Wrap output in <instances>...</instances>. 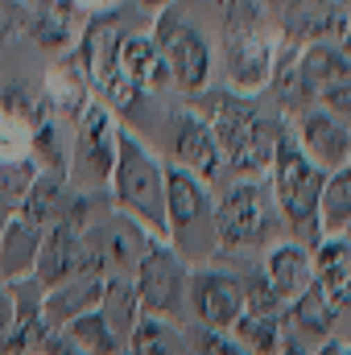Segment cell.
Returning <instances> with one entry per match:
<instances>
[{
	"label": "cell",
	"mask_w": 351,
	"mask_h": 355,
	"mask_svg": "<svg viewBox=\"0 0 351 355\" xmlns=\"http://www.w3.org/2000/svg\"><path fill=\"white\" fill-rule=\"evenodd\" d=\"M203 107H207V124L223 149V166H232L240 178H257L261 170L273 166V149L285 132L281 120L264 116L261 107L240 95V91H211L203 95Z\"/></svg>",
	"instance_id": "cell-1"
},
{
	"label": "cell",
	"mask_w": 351,
	"mask_h": 355,
	"mask_svg": "<svg viewBox=\"0 0 351 355\" xmlns=\"http://www.w3.org/2000/svg\"><path fill=\"white\" fill-rule=\"evenodd\" d=\"M112 202L120 215H128L137 227H145L153 240H166V166L153 157V149L120 128L116 162H112Z\"/></svg>",
	"instance_id": "cell-2"
},
{
	"label": "cell",
	"mask_w": 351,
	"mask_h": 355,
	"mask_svg": "<svg viewBox=\"0 0 351 355\" xmlns=\"http://www.w3.org/2000/svg\"><path fill=\"white\" fill-rule=\"evenodd\" d=\"M323 182L327 174L302 153V145L293 141V132L285 128L277 149H273V166H268V190L273 202L281 211V223L298 236V244H318V198H323Z\"/></svg>",
	"instance_id": "cell-3"
},
{
	"label": "cell",
	"mask_w": 351,
	"mask_h": 355,
	"mask_svg": "<svg viewBox=\"0 0 351 355\" xmlns=\"http://www.w3.org/2000/svg\"><path fill=\"white\" fill-rule=\"evenodd\" d=\"M166 244L186 265H211L219 257L211 186L178 166H166Z\"/></svg>",
	"instance_id": "cell-4"
},
{
	"label": "cell",
	"mask_w": 351,
	"mask_h": 355,
	"mask_svg": "<svg viewBox=\"0 0 351 355\" xmlns=\"http://www.w3.org/2000/svg\"><path fill=\"white\" fill-rule=\"evenodd\" d=\"M281 211L273 202L268 182L257 178H240L223 190V198L215 202V240H219V257H236V252H261L268 244H277L281 236Z\"/></svg>",
	"instance_id": "cell-5"
},
{
	"label": "cell",
	"mask_w": 351,
	"mask_h": 355,
	"mask_svg": "<svg viewBox=\"0 0 351 355\" xmlns=\"http://www.w3.org/2000/svg\"><path fill=\"white\" fill-rule=\"evenodd\" d=\"M186 285H190V265L166 240H153L145 261L132 272L141 314H153V318H166V322L182 327V318H186Z\"/></svg>",
	"instance_id": "cell-6"
},
{
	"label": "cell",
	"mask_w": 351,
	"mask_h": 355,
	"mask_svg": "<svg viewBox=\"0 0 351 355\" xmlns=\"http://www.w3.org/2000/svg\"><path fill=\"white\" fill-rule=\"evenodd\" d=\"M149 244H153V236L145 232V227H137L128 215H112V219H103V223H87L83 227V248H87V272L95 277H128L132 281V272L137 265L145 261V252H149Z\"/></svg>",
	"instance_id": "cell-7"
},
{
	"label": "cell",
	"mask_w": 351,
	"mask_h": 355,
	"mask_svg": "<svg viewBox=\"0 0 351 355\" xmlns=\"http://www.w3.org/2000/svg\"><path fill=\"white\" fill-rule=\"evenodd\" d=\"M186 314L194 318L198 331H219L228 335L236 327V318L244 314V285L236 272L215 265L190 268V285H186Z\"/></svg>",
	"instance_id": "cell-8"
},
{
	"label": "cell",
	"mask_w": 351,
	"mask_h": 355,
	"mask_svg": "<svg viewBox=\"0 0 351 355\" xmlns=\"http://www.w3.org/2000/svg\"><path fill=\"white\" fill-rule=\"evenodd\" d=\"M153 46H157V54H162V62H166V71H170V79H174L178 87H186V91L207 87L211 46H207V37L194 25H186L178 12H166L162 25H157Z\"/></svg>",
	"instance_id": "cell-9"
},
{
	"label": "cell",
	"mask_w": 351,
	"mask_h": 355,
	"mask_svg": "<svg viewBox=\"0 0 351 355\" xmlns=\"http://www.w3.org/2000/svg\"><path fill=\"white\" fill-rule=\"evenodd\" d=\"M223 58L232 91H261L273 75V46L264 37V25H223Z\"/></svg>",
	"instance_id": "cell-10"
},
{
	"label": "cell",
	"mask_w": 351,
	"mask_h": 355,
	"mask_svg": "<svg viewBox=\"0 0 351 355\" xmlns=\"http://www.w3.org/2000/svg\"><path fill=\"white\" fill-rule=\"evenodd\" d=\"M170 153H174L178 170L194 174L198 182H211V178H219V170H223V149H219L211 124L194 107L170 116Z\"/></svg>",
	"instance_id": "cell-11"
},
{
	"label": "cell",
	"mask_w": 351,
	"mask_h": 355,
	"mask_svg": "<svg viewBox=\"0 0 351 355\" xmlns=\"http://www.w3.org/2000/svg\"><path fill=\"white\" fill-rule=\"evenodd\" d=\"M116 141H120V124L108 112V103H87L83 116H79V137H75V166L83 170L87 182H108L112 178Z\"/></svg>",
	"instance_id": "cell-12"
},
{
	"label": "cell",
	"mask_w": 351,
	"mask_h": 355,
	"mask_svg": "<svg viewBox=\"0 0 351 355\" xmlns=\"http://www.w3.org/2000/svg\"><path fill=\"white\" fill-rule=\"evenodd\" d=\"M87 272V248H83V232L75 223H50L42 232V248H37V261H33V281L42 289H54L71 277H83Z\"/></svg>",
	"instance_id": "cell-13"
},
{
	"label": "cell",
	"mask_w": 351,
	"mask_h": 355,
	"mask_svg": "<svg viewBox=\"0 0 351 355\" xmlns=\"http://www.w3.org/2000/svg\"><path fill=\"white\" fill-rule=\"evenodd\" d=\"M302 153L323 170V174H335V170H348V157H351V128L343 120H335L331 112L323 107H310L298 116V137Z\"/></svg>",
	"instance_id": "cell-14"
},
{
	"label": "cell",
	"mask_w": 351,
	"mask_h": 355,
	"mask_svg": "<svg viewBox=\"0 0 351 355\" xmlns=\"http://www.w3.org/2000/svg\"><path fill=\"white\" fill-rule=\"evenodd\" d=\"M261 277L264 285L273 289V297L289 310V302H298L310 281H314V265H310V248L298 244V240H277L264 248V261H261Z\"/></svg>",
	"instance_id": "cell-15"
},
{
	"label": "cell",
	"mask_w": 351,
	"mask_h": 355,
	"mask_svg": "<svg viewBox=\"0 0 351 355\" xmlns=\"http://www.w3.org/2000/svg\"><path fill=\"white\" fill-rule=\"evenodd\" d=\"M273 21L293 37V42H323L339 33V4L335 0H268Z\"/></svg>",
	"instance_id": "cell-16"
},
{
	"label": "cell",
	"mask_w": 351,
	"mask_h": 355,
	"mask_svg": "<svg viewBox=\"0 0 351 355\" xmlns=\"http://www.w3.org/2000/svg\"><path fill=\"white\" fill-rule=\"evenodd\" d=\"M351 79V58L348 50L327 46V42H310L298 50V83H302V103L323 99L331 87H339Z\"/></svg>",
	"instance_id": "cell-17"
},
{
	"label": "cell",
	"mask_w": 351,
	"mask_h": 355,
	"mask_svg": "<svg viewBox=\"0 0 351 355\" xmlns=\"http://www.w3.org/2000/svg\"><path fill=\"white\" fill-rule=\"evenodd\" d=\"M99 297H103V277H95V272L71 277V281H62V285H54V289L42 293V322L50 331H62L79 314L99 310Z\"/></svg>",
	"instance_id": "cell-18"
},
{
	"label": "cell",
	"mask_w": 351,
	"mask_h": 355,
	"mask_svg": "<svg viewBox=\"0 0 351 355\" xmlns=\"http://www.w3.org/2000/svg\"><path fill=\"white\" fill-rule=\"evenodd\" d=\"M42 232L33 219H25L21 211H12L0 227V281H21V277H33V261H37V248H42Z\"/></svg>",
	"instance_id": "cell-19"
},
{
	"label": "cell",
	"mask_w": 351,
	"mask_h": 355,
	"mask_svg": "<svg viewBox=\"0 0 351 355\" xmlns=\"http://www.w3.org/2000/svg\"><path fill=\"white\" fill-rule=\"evenodd\" d=\"M310 265H314L318 293L343 314L351 306V244H343V240H318L314 252H310Z\"/></svg>",
	"instance_id": "cell-20"
},
{
	"label": "cell",
	"mask_w": 351,
	"mask_h": 355,
	"mask_svg": "<svg viewBox=\"0 0 351 355\" xmlns=\"http://www.w3.org/2000/svg\"><path fill=\"white\" fill-rule=\"evenodd\" d=\"M124 352L128 355H190V335L178 322L141 314L132 335H128V343H124Z\"/></svg>",
	"instance_id": "cell-21"
},
{
	"label": "cell",
	"mask_w": 351,
	"mask_h": 355,
	"mask_svg": "<svg viewBox=\"0 0 351 355\" xmlns=\"http://www.w3.org/2000/svg\"><path fill=\"white\" fill-rule=\"evenodd\" d=\"M99 314L103 322L112 327V335L120 343H128L137 318H141V302H137V289L128 277H103V297H99Z\"/></svg>",
	"instance_id": "cell-22"
},
{
	"label": "cell",
	"mask_w": 351,
	"mask_h": 355,
	"mask_svg": "<svg viewBox=\"0 0 351 355\" xmlns=\"http://www.w3.org/2000/svg\"><path fill=\"white\" fill-rule=\"evenodd\" d=\"M67 186H62V174H37L29 186H25V194H21V215L25 219H33L37 227H50V223H58L62 219V211H67Z\"/></svg>",
	"instance_id": "cell-23"
},
{
	"label": "cell",
	"mask_w": 351,
	"mask_h": 355,
	"mask_svg": "<svg viewBox=\"0 0 351 355\" xmlns=\"http://www.w3.org/2000/svg\"><path fill=\"white\" fill-rule=\"evenodd\" d=\"M116 58H120V71L132 87H157V83L170 79V71H166V62H162V54L149 37H124Z\"/></svg>",
	"instance_id": "cell-24"
},
{
	"label": "cell",
	"mask_w": 351,
	"mask_h": 355,
	"mask_svg": "<svg viewBox=\"0 0 351 355\" xmlns=\"http://www.w3.org/2000/svg\"><path fill=\"white\" fill-rule=\"evenodd\" d=\"M351 227V174L335 170L323 182V198H318V236L339 240Z\"/></svg>",
	"instance_id": "cell-25"
},
{
	"label": "cell",
	"mask_w": 351,
	"mask_h": 355,
	"mask_svg": "<svg viewBox=\"0 0 351 355\" xmlns=\"http://www.w3.org/2000/svg\"><path fill=\"white\" fill-rule=\"evenodd\" d=\"M228 335L248 355H281V347H285V331H281L277 314H252V310H244Z\"/></svg>",
	"instance_id": "cell-26"
},
{
	"label": "cell",
	"mask_w": 351,
	"mask_h": 355,
	"mask_svg": "<svg viewBox=\"0 0 351 355\" xmlns=\"http://www.w3.org/2000/svg\"><path fill=\"white\" fill-rule=\"evenodd\" d=\"M289 318H293V327L302 331V335H314V339H327L331 331H335V318H339V310L318 293V285L310 281V289L298 297V302H289Z\"/></svg>",
	"instance_id": "cell-27"
},
{
	"label": "cell",
	"mask_w": 351,
	"mask_h": 355,
	"mask_svg": "<svg viewBox=\"0 0 351 355\" xmlns=\"http://www.w3.org/2000/svg\"><path fill=\"white\" fill-rule=\"evenodd\" d=\"M71 339H75V347L83 355H124V343L112 335V327L103 322V314L99 310H91V314H79L71 327H62Z\"/></svg>",
	"instance_id": "cell-28"
},
{
	"label": "cell",
	"mask_w": 351,
	"mask_h": 355,
	"mask_svg": "<svg viewBox=\"0 0 351 355\" xmlns=\"http://www.w3.org/2000/svg\"><path fill=\"white\" fill-rule=\"evenodd\" d=\"M190 335V355H248L232 335H219V331H186Z\"/></svg>",
	"instance_id": "cell-29"
},
{
	"label": "cell",
	"mask_w": 351,
	"mask_h": 355,
	"mask_svg": "<svg viewBox=\"0 0 351 355\" xmlns=\"http://www.w3.org/2000/svg\"><path fill=\"white\" fill-rule=\"evenodd\" d=\"M318 103H323V112H331L335 120H343V124L351 128V79H343L339 87H331Z\"/></svg>",
	"instance_id": "cell-30"
},
{
	"label": "cell",
	"mask_w": 351,
	"mask_h": 355,
	"mask_svg": "<svg viewBox=\"0 0 351 355\" xmlns=\"http://www.w3.org/2000/svg\"><path fill=\"white\" fill-rule=\"evenodd\" d=\"M33 352H37V355H83L67 331H46V335L37 339V347H33Z\"/></svg>",
	"instance_id": "cell-31"
},
{
	"label": "cell",
	"mask_w": 351,
	"mask_h": 355,
	"mask_svg": "<svg viewBox=\"0 0 351 355\" xmlns=\"http://www.w3.org/2000/svg\"><path fill=\"white\" fill-rule=\"evenodd\" d=\"M21 25H29V8L21 0H0V37H8Z\"/></svg>",
	"instance_id": "cell-32"
},
{
	"label": "cell",
	"mask_w": 351,
	"mask_h": 355,
	"mask_svg": "<svg viewBox=\"0 0 351 355\" xmlns=\"http://www.w3.org/2000/svg\"><path fill=\"white\" fill-rule=\"evenodd\" d=\"M12 327H17V314H12V297H8V285L0 281V355H8V343H12Z\"/></svg>",
	"instance_id": "cell-33"
},
{
	"label": "cell",
	"mask_w": 351,
	"mask_h": 355,
	"mask_svg": "<svg viewBox=\"0 0 351 355\" xmlns=\"http://www.w3.org/2000/svg\"><path fill=\"white\" fill-rule=\"evenodd\" d=\"M281 355H310V352H306L302 343H285V347H281Z\"/></svg>",
	"instance_id": "cell-34"
},
{
	"label": "cell",
	"mask_w": 351,
	"mask_h": 355,
	"mask_svg": "<svg viewBox=\"0 0 351 355\" xmlns=\"http://www.w3.org/2000/svg\"><path fill=\"white\" fill-rule=\"evenodd\" d=\"M141 4H149V8H166L170 0H141Z\"/></svg>",
	"instance_id": "cell-35"
},
{
	"label": "cell",
	"mask_w": 351,
	"mask_h": 355,
	"mask_svg": "<svg viewBox=\"0 0 351 355\" xmlns=\"http://www.w3.org/2000/svg\"><path fill=\"white\" fill-rule=\"evenodd\" d=\"M348 46H351V29H348Z\"/></svg>",
	"instance_id": "cell-36"
},
{
	"label": "cell",
	"mask_w": 351,
	"mask_h": 355,
	"mask_svg": "<svg viewBox=\"0 0 351 355\" xmlns=\"http://www.w3.org/2000/svg\"><path fill=\"white\" fill-rule=\"evenodd\" d=\"M348 174H351V157H348Z\"/></svg>",
	"instance_id": "cell-37"
},
{
	"label": "cell",
	"mask_w": 351,
	"mask_h": 355,
	"mask_svg": "<svg viewBox=\"0 0 351 355\" xmlns=\"http://www.w3.org/2000/svg\"><path fill=\"white\" fill-rule=\"evenodd\" d=\"M21 355H37V352H21Z\"/></svg>",
	"instance_id": "cell-38"
}]
</instances>
